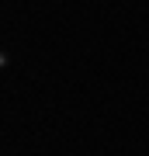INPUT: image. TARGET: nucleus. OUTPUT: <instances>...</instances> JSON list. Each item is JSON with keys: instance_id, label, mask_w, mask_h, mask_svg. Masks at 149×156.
I'll use <instances>...</instances> for the list:
<instances>
[]
</instances>
